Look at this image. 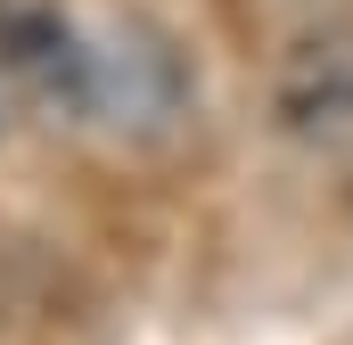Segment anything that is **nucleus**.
I'll return each mask as SVG.
<instances>
[{"instance_id":"f257e3e1","label":"nucleus","mask_w":353,"mask_h":345,"mask_svg":"<svg viewBox=\"0 0 353 345\" xmlns=\"http://www.w3.org/2000/svg\"><path fill=\"white\" fill-rule=\"evenodd\" d=\"M74 115H99L115 132H157L181 115V75L148 33H83V99Z\"/></svg>"}]
</instances>
